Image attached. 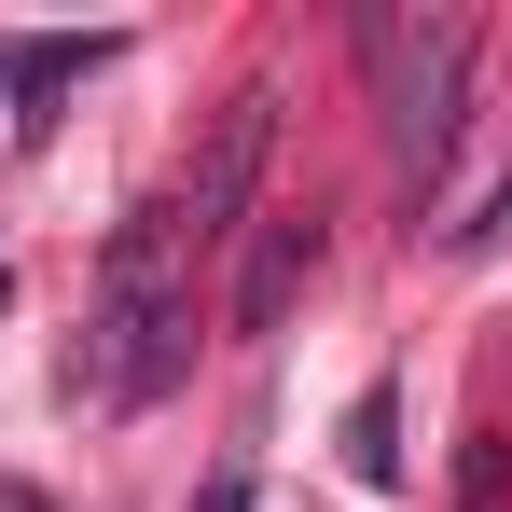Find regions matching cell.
<instances>
[{"label": "cell", "instance_id": "obj_1", "mask_svg": "<svg viewBox=\"0 0 512 512\" xmlns=\"http://www.w3.org/2000/svg\"><path fill=\"white\" fill-rule=\"evenodd\" d=\"M180 346H194V263H180L167 208H139L97 250V333H84V374L70 388H97L111 416H153L180 388Z\"/></svg>", "mask_w": 512, "mask_h": 512}, {"label": "cell", "instance_id": "obj_2", "mask_svg": "<svg viewBox=\"0 0 512 512\" xmlns=\"http://www.w3.org/2000/svg\"><path fill=\"white\" fill-rule=\"evenodd\" d=\"M471 14H388V0H360V70H374V111H388V139H402V167H416V194H443V167H457V97H471Z\"/></svg>", "mask_w": 512, "mask_h": 512}, {"label": "cell", "instance_id": "obj_3", "mask_svg": "<svg viewBox=\"0 0 512 512\" xmlns=\"http://www.w3.org/2000/svg\"><path fill=\"white\" fill-rule=\"evenodd\" d=\"M263 139H277V84H236V97H222V125H208V167L180 180V208H167V236H180L194 277L250 236L236 208H250V180H263Z\"/></svg>", "mask_w": 512, "mask_h": 512}, {"label": "cell", "instance_id": "obj_4", "mask_svg": "<svg viewBox=\"0 0 512 512\" xmlns=\"http://www.w3.org/2000/svg\"><path fill=\"white\" fill-rule=\"evenodd\" d=\"M305 277H319V222H263L250 250H236V291H222V319H236V346H263L291 305H305Z\"/></svg>", "mask_w": 512, "mask_h": 512}, {"label": "cell", "instance_id": "obj_5", "mask_svg": "<svg viewBox=\"0 0 512 512\" xmlns=\"http://www.w3.org/2000/svg\"><path fill=\"white\" fill-rule=\"evenodd\" d=\"M346 471H360V485H402V388H360V416H346Z\"/></svg>", "mask_w": 512, "mask_h": 512}, {"label": "cell", "instance_id": "obj_6", "mask_svg": "<svg viewBox=\"0 0 512 512\" xmlns=\"http://www.w3.org/2000/svg\"><path fill=\"white\" fill-rule=\"evenodd\" d=\"M70 70H84V42H14V70H0V84H14V97H56Z\"/></svg>", "mask_w": 512, "mask_h": 512}, {"label": "cell", "instance_id": "obj_7", "mask_svg": "<svg viewBox=\"0 0 512 512\" xmlns=\"http://www.w3.org/2000/svg\"><path fill=\"white\" fill-rule=\"evenodd\" d=\"M457 499H471V512L512 499V457H499V443H471V457H457Z\"/></svg>", "mask_w": 512, "mask_h": 512}, {"label": "cell", "instance_id": "obj_8", "mask_svg": "<svg viewBox=\"0 0 512 512\" xmlns=\"http://www.w3.org/2000/svg\"><path fill=\"white\" fill-rule=\"evenodd\" d=\"M443 236H457V250H499V236H512V167L485 180V208H471V222H443Z\"/></svg>", "mask_w": 512, "mask_h": 512}, {"label": "cell", "instance_id": "obj_9", "mask_svg": "<svg viewBox=\"0 0 512 512\" xmlns=\"http://www.w3.org/2000/svg\"><path fill=\"white\" fill-rule=\"evenodd\" d=\"M194 512H250V457H222V471H208V499Z\"/></svg>", "mask_w": 512, "mask_h": 512}]
</instances>
